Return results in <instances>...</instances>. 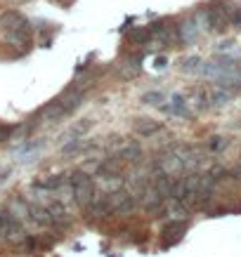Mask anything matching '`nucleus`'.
Returning <instances> with one entry per match:
<instances>
[{
  "label": "nucleus",
  "instance_id": "24",
  "mask_svg": "<svg viewBox=\"0 0 241 257\" xmlns=\"http://www.w3.org/2000/svg\"><path fill=\"white\" fill-rule=\"evenodd\" d=\"M90 125H93V123H90L88 118H83L81 123H76L73 127H71V137H81L83 133H88V130H90Z\"/></svg>",
  "mask_w": 241,
  "mask_h": 257
},
{
  "label": "nucleus",
  "instance_id": "12",
  "mask_svg": "<svg viewBox=\"0 0 241 257\" xmlns=\"http://www.w3.org/2000/svg\"><path fill=\"white\" fill-rule=\"evenodd\" d=\"M199 24L192 19V22H185L182 26H178V38L182 40V43H194L196 36H199Z\"/></svg>",
  "mask_w": 241,
  "mask_h": 257
},
{
  "label": "nucleus",
  "instance_id": "8",
  "mask_svg": "<svg viewBox=\"0 0 241 257\" xmlns=\"http://www.w3.org/2000/svg\"><path fill=\"white\" fill-rule=\"evenodd\" d=\"M64 116H66V109L62 106L59 99L50 101V104H45V106L40 109V118H43V120H50V123H57V120H62Z\"/></svg>",
  "mask_w": 241,
  "mask_h": 257
},
{
  "label": "nucleus",
  "instance_id": "4",
  "mask_svg": "<svg viewBox=\"0 0 241 257\" xmlns=\"http://www.w3.org/2000/svg\"><path fill=\"white\" fill-rule=\"evenodd\" d=\"M206 17H208V29L213 31H225L229 26V17H227L225 5H213V8L206 10Z\"/></svg>",
  "mask_w": 241,
  "mask_h": 257
},
{
  "label": "nucleus",
  "instance_id": "7",
  "mask_svg": "<svg viewBox=\"0 0 241 257\" xmlns=\"http://www.w3.org/2000/svg\"><path fill=\"white\" fill-rule=\"evenodd\" d=\"M140 198H142L144 210H149V212H158V210H161V205H164V198L158 196V191H156L154 187H144V189H142Z\"/></svg>",
  "mask_w": 241,
  "mask_h": 257
},
{
  "label": "nucleus",
  "instance_id": "21",
  "mask_svg": "<svg viewBox=\"0 0 241 257\" xmlns=\"http://www.w3.org/2000/svg\"><path fill=\"white\" fill-rule=\"evenodd\" d=\"M86 149V144L78 140V137H73V140H69L66 144L62 147V156H73V154H78V151H83Z\"/></svg>",
  "mask_w": 241,
  "mask_h": 257
},
{
  "label": "nucleus",
  "instance_id": "22",
  "mask_svg": "<svg viewBox=\"0 0 241 257\" xmlns=\"http://www.w3.org/2000/svg\"><path fill=\"white\" fill-rule=\"evenodd\" d=\"M199 66H201V59H199V57H187L180 69H182V73H196Z\"/></svg>",
  "mask_w": 241,
  "mask_h": 257
},
{
  "label": "nucleus",
  "instance_id": "16",
  "mask_svg": "<svg viewBox=\"0 0 241 257\" xmlns=\"http://www.w3.org/2000/svg\"><path fill=\"white\" fill-rule=\"evenodd\" d=\"M232 90L229 87H222V85H215L213 87V92H210V101L215 104V106H222V104H227V101L232 99Z\"/></svg>",
  "mask_w": 241,
  "mask_h": 257
},
{
  "label": "nucleus",
  "instance_id": "19",
  "mask_svg": "<svg viewBox=\"0 0 241 257\" xmlns=\"http://www.w3.org/2000/svg\"><path fill=\"white\" fill-rule=\"evenodd\" d=\"M149 38H151V33H149V26H147V29H132L130 36H128V40H130L132 45H144Z\"/></svg>",
  "mask_w": 241,
  "mask_h": 257
},
{
  "label": "nucleus",
  "instance_id": "13",
  "mask_svg": "<svg viewBox=\"0 0 241 257\" xmlns=\"http://www.w3.org/2000/svg\"><path fill=\"white\" fill-rule=\"evenodd\" d=\"M154 189L158 191V196H161L164 201H168V198H171V191H173V177L166 175V172H158V177H156V182H154Z\"/></svg>",
  "mask_w": 241,
  "mask_h": 257
},
{
  "label": "nucleus",
  "instance_id": "14",
  "mask_svg": "<svg viewBox=\"0 0 241 257\" xmlns=\"http://www.w3.org/2000/svg\"><path fill=\"white\" fill-rule=\"evenodd\" d=\"M81 99H83V92L71 87V90H66V94H64L59 101H62V106L66 109V113H71V111H76L78 106H81Z\"/></svg>",
  "mask_w": 241,
  "mask_h": 257
},
{
  "label": "nucleus",
  "instance_id": "15",
  "mask_svg": "<svg viewBox=\"0 0 241 257\" xmlns=\"http://www.w3.org/2000/svg\"><path fill=\"white\" fill-rule=\"evenodd\" d=\"M62 182H64V175H47V177H43V179H36L33 187L43 189V191H55V189L62 187Z\"/></svg>",
  "mask_w": 241,
  "mask_h": 257
},
{
  "label": "nucleus",
  "instance_id": "26",
  "mask_svg": "<svg viewBox=\"0 0 241 257\" xmlns=\"http://www.w3.org/2000/svg\"><path fill=\"white\" fill-rule=\"evenodd\" d=\"M225 147H227L225 137H213V140H210V149H213V151H220V149H225Z\"/></svg>",
  "mask_w": 241,
  "mask_h": 257
},
{
  "label": "nucleus",
  "instance_id": "10",
  "mask_svg": "<svg viewBox=\"0 0 241 257\" xmlns=\"http://www.w3.org/2000/svg\"><path fill=\"white\" fill-rule=\"evenodd\" d=\"M47 215H50V219H52V224L55 226H66L71 222L69 212H66V208H64L59 201L52 203V205H47Z\"/></svg>",
  "mask_w": 241,
  "mask_h": 257
},
{
  "label": "nucleus",
  "instance_id": "28",
  "mask_svg": "<svg viewBox=\"0 0 241 257\" xmlns=\"http://www.w3.org/2000/svg\"><path fill=\"white\" fill-rule=\"evenodd\" d=\"M10 3H17V5H22V3H29V0H10Z\"/></svg>",
  "mask_w": 241,
  "mask_h": 257
},
{
  "label": "nucleus",
  "instance_id": "5",
  "mask_svg": "<svg viewBox=\"0 0 241 257\" xmlns=\"http://www.w3.org/2000/svg\"><path fill=\"white\" fill-rule=\"evenodd\" d=\"M5 40H8L10 45L26 47L31 43V26H29V22H24V24H19V26H15V29L5 31Z\"/></svg>",
  "mask_w": 241,
  "mask_h": 257
},
{
  "label": "nucleus",
  "instance_id": "17",
  "mask_svg": "<svg viewBox=\"0 0 241 257\" xmlns=\"http://www.w3.org/2000/svg\"><path fill=\"white\" fill-rule=\"evenodd\" d=\"M118 73H121V78H137L140 76V57H135L132 62H125L121 64V69H118Z\"/></svg>",
  "mask_w": 241,
  "mask_h": 257
},
{
  "label": "nucleus",
  "instance_id": "20",
  "mask_svg": "<svg viewBox=\"0 0 241 257\" xmlns=\"http://www.w3.org/2000/svg\"><path fill=\"white\" fill-rule=\"evenodd\" d=\"M121 158L123 161H128V163H140L142 158V149L137 147V144H130V147L123 149V154H121Z\"/></svg>",
  "mask_w": 241,
  "mask_h": 257
},
{
  "label": "nucleus",
  "instance_id": "9",
  "mask_svg": "<svg viewBox=\"0 0 241 257\" xmlns=\"http://www.w3.org/2000/svg\"><path fill=\"white\" fill-rule=\"evenodd\" d=\"M132 130L140 135V137H151L161 130V123L154 120V118H137L135 123H132Z\"/></svg>",
  "mask_w": 241,
  "mask_h": 257
},
{
  "label": "nucleus",
  "instance_id": "25",
  "mask_svg": "<svg viewBox=\"0 0 241 257\" xmlns=\"http://www.w3.org/2000/svg\"><path fill=\"white\" fill-rule=\"evenodd\" d=\"M12 133H15L12 125H0V142H8L12 137Z\"/></svg>",
  "mask_w": 241,
  "mask_h": 257
},
{
  "label": "nucleus",
  "instance_id": "11",
  "mask_svg": "<svg viewBox=\"0 0 241 257\" xmlns=\"http://www.w3.org/2000/svg\"><path fill=\"white\" fill-rule=\"evenodd\" d=\"M24 22H26V19H24L22 12L8 10V12L0 15V31H10V29H15V26H19V24H24Z\"/></svg>",
  "mask_w": 241,
  "mask_h": 257
},
{
  "label": "nucleus",
  "instance_id": "3",
  "mask_svg": "<svg viewBox=\"0 0 241 257\" xmlns=\"http://www.w3.org/2000/svg\"><path fill=\"white\" fill-rule=\"evenodd\" d=\"M88 217L90 219H104L107 215H111V203H109V194H102V191H95L93 201L86 208Z\"/></svg>",
  "mask_w": 241,
  "mask_h": 257
},
{
  "label": "nucleus",
  "instance_id": "6",
  "mask_svg": "<svg viewBox=\"0 0 241 257\" xmlns=\"http://www.w3.org/2000/svg\"><path fill=\"white\" fill-rule=\"evenodd\" d=\"M185 231H187L185 219H171V222L164 226V231H161V234H164V245H173V243H178Z\"/></svg>",
  "mask_w": 241,
  "mask_h": 257
},
{
  "label": "nucleus",
  "instance_id": "1",
  "mask_svg": "<svg viewBox=\"0 0 241 257\" xmlns=\"http://www.w3.org/2000/svg\"><path fill=\"white\" fill-rule=\"evenodd\" d=\"M71 187H73V201L78 203V208L86 210L88 205H90V201H93L95 191H97L93 177H90L86 170L71 172Z\"/></svg>",
  "mask_w": 241,
  "mask_h": 257
},
{
  "label": "nucleus",
  "instance_id": "2",
  "mask_svg": "<svg viewBox=\"0 0 241 257\" xmlns=\"http://www.w3.org/2000/svg\"><path fill=\"white\" fill-rule=\"evenodd\" d=\"M109 203H111V212H116L118 217H130L135 208H137V201L130 191H125L123 187L116 189L114 194H109Z\"/></svg>",
  "mask_w": 241,
  "mask_h": 257
},
{
  "label": "nucleus",
  "instance_id": "18",
  "mask_svg": "<svg viewBox=\"0 0 241 257\" xmlns=\"http://www.w3.org/2000/svg\"><path fill=\"white\" fill-rule=\"evenodd\" d=\"M29 215H31V219L36 222V224H40V226H50V224H52V219H50V215H47V208L31 205V208H29Z\"/></svg>",
  "mask_w": 241,
  "mask_h": 257
},
{
  "label": "nucleus",
  "instance_id": "27",
  "mask_svg": "<svg viewBox=\"0 0 241 257\" xmlns=\"http://www.w3.org/2000/svg\"><path fill=\"white\" fill-rule=\"evenodd\" d=\"M156 69H166V57H156Z\"/></svg>",
  "mask_w": 241,
  "mask_h": 257
},
{
  "label": "nucleus",
  "instance_id": "23",
  "mask_svg": "<svg viewBox=\"0 0 241 257\" xmlns=\"http://www.w3.org/2000/svg\"><path fill=\"white\" fill-rule=\"evenodd\" d=\"M161 101H164V92H156V90H151V92L142 94V104H161Z\"/></svg>",
  "mask_w": 241,
  "mask_h": 257
}]
</instances>
